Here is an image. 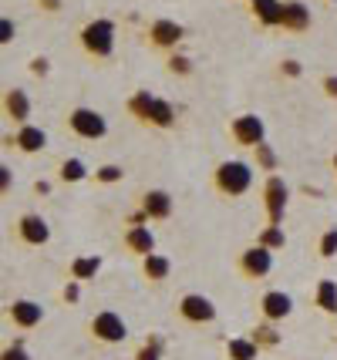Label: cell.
Listing matches in <instances>:
<instances>
[{"label":"cell","mask_w":337,"mask_h":360,"mask_svg":"<svg viewBox=\"0 0 337 360\" xmlns=\"http://www.w3.org/2000/svg\"><path fill=\"white\" fill-rule=\"evenodd\" d=\"M327 91L337 94V78H327Z\"/></svg>","instance_id":"obj_32"},{"label":"cell","mask_w":337,"mask_h":360,"mask_svg":"<svg viewBox=\"0 0 337 360\" xmlns=\"http://www.w3.org/2000/svg\"><path fill=\"white\" fill-rule=\"evenodd\" d=\"M145 212L148 216H169V195L165 192H148L145 195Z\"/></svg>","instance_id":"obj_14"},{"label":"cell","mask_w":337,"mask_h":360,"mask_svg":"<svg viewBox=\"0 0 337 360\" xmlns=\"http://www.w3.org/2000/svg\"><path fill=\"white\" fill-rule=\"evenodd\" d=\"M321 252H324V256H334V252H337V233H327V236H324Z\"/></svg>","instance_id":"obj_25"},{"label":"cell","mask_w":337,"mask_h":360,"mask_svg":"<svg viewBox=\"0 0 337 360\" xmlns=\"http://www.w3.org/2000/svg\"><path fill=\"white\" fill-rule=\"evenodd\" d=\"M91 330H95L98 340H108V344L125 340V323H122V316H115V314H98Z\"/></svg>","instance_id":"obj_4"},{"label":"cell","mask_w":337,"mask_h":360,"mask_svg":"<svg viewBox=\"0 0 337 360\" xmlns=\"http://www.w3.org/2000/svg\"><path fill=\"white\" fill-rule=\"evenodd\" d=\"M182 316H186V320H196V323H206V320L216 316V310H212V303H209L206 297H186L182 300Z\"/></svg>","instance_id":"obj_5"},{"label":"cell","mask_w":337,"mask_h":360,"mask_svg":"<svg viewBox=\"0 0 337 360\" xmlns=\"http://www.w3.org/2000/svg\"><path fill=\"white\" fill-rule=\"evenodd\" d=\"M145 273H148L152 280H162V276L169 273V263H165L162 256H152V252H148V259H145Z\"/></svg>","instance_id":"obj_21"},{"label":"cell","mask_w":337,"mask_h":360,"mask_svg":"<svg viewBox=\"0 0 337 360\" xmlns=\"http://www.w3.org/2000/svg\"><path fill=\"white\" fill-rule=\"evenodd\" d=\"M0 34H4V41H11V20H4V24H0Z\"/></svg>","instance_id":"obj_30"},{"label":"cell","mask_w":337,"mask_h":360,"mask_svg":"<svg viewBox=\"0 0 337 360\" xmlns=\"http://www.w3.org/2000/svg\"><path fill=\"white\" fill-rule=\"evenodd\" d=\"M101 179H105V182H115V179H122V169H115V165H105V169H101Z\"/></svg>","instance_id":"obj_26"},{"label":"cell","mask_w":337,"mask_h":360,"mask_svg":"<svg viewBox=\"0 0 337 360\" xmlns=\"http://www.w3.org/2000/svg\"><path fill=\"white\" fill-rule=\"evenodd\" d=\"M243 269H246L250 276H263V273L270 269V252L263 250V246H260V250H246L243 252Z\"/></svg>","instance_id":"obj_7"},{"label":"cell","mask_w":337,"mask_h":360,"mask_svg":"<svg viewBox=\"0 0 337 360\" xmlns=\"http://www.w3.org/2000/svg\"><path fill=\"white\" fill-rule=\"evenodd\" d=\"M148 118H152L155 125H169V122H172V108H169L165 101H152V108H148Z\"/></svg>","instance_id":"obj_20"},{"label":"cell","mask_w":337,"mask_h":360,"mask_svg":"<svg viewBox=\"0 0 337 360\" xmlns=\"http://www.w3.org/2000/svg\"><path fill=\"white\" fill-rule=\"evenodd\" d=\"M20 236L37 246V243L48 239V222L41 219V216H24V219H20Z\"/></svg>","instance_id":"obj_9"},{"label":"cell","mask_w":337,"mask_h":360,"mask_svg":"<svg viewBox=\"0 0 337 360\" xmlns=\"http://www.w3.org/2000/svg\"><path fill=\"white\" fill-rule=\"evenodd\" d=\"M112 34L115 31L108 20H95V24L84 27V47L95 51V54H108V51H112Z\"/></svg>","instance_id":"obj_2"},{"label":"cell","mask_w":337,"mask_h":360,"mask_svg":"<svg viewBox=\"0 0 337 360\" xmlns=\"http://www.w3.org/2000/svg\"><path fill=\"white\" fill-rule=\"evenodd\" d=\"M71 128L84 135V139H101L105 135V118L98 111H88V108H78L71 115Z\"/></svg>","instance_id":"obj_3"},{"label":"cell","mask_w":337,"mask_h":360,"mask_svg":"<svg viewBox=\"0 0 337 360\" xmlns=\"http://www.w3.org/2000/svg\"><path fill=\"white\" fill-rule=\"evenodd\" d=\"M152 37H155V44H176L179 37H182V27L172 24V20H159L152 27Z\"/></svg>","instance_id":"obj_12"},{"label":"cell","mask_w":337,"mask_h":360,"mask_svg":"<svg viewBox=\"0 0 337 360\" xmlns=\"http://www.w3.org/2000/svg\"><path fill=\"white\" fill-rule=\"evenodd\" d=\"M229 357L233 360H253L257 357V347L243 344V340H233V344H229Z\"/></svg>","instance_id":"obj_22"},{"label":"cell","mask_w":337,"mask_h":360,"mask_svg":"<svg viewBox=\"0 0 337 360\" xmlns=\"http://www.w3.org/2000/svg\"><path fill=\"white\" fill-rule=\"evenodd\" d=\"M317 300H321V307L327 310V314H334V310H337V283L324 280L321 290H317Z\"/></svg>","instance_id":"obj_18"},{"label":"cell","mask_w":337,"mask_h":360,"mask_svg":"<svg viewBox=\"0 0 337 360\" xmlns=\"http://www.w3.org/2000/svg\"><path fill=\"white\" fill-rule=\"evenodd\" d=\"M263 314L270 316V320L287 316L290 314V297L287 293H267V297H263Z\"/></svg>","instance_id":"obj_11"},{"label":"cell","mask_w":337,"mask_h":360,"mask_svg":"<svg viewBox=\"0 0 337 360\" xmlns=\"http://www.w3.org/2000/svg\"><path fill=\"white\" fill-rule=\"evenodd\" d=\"M267 199H270V219L280 222V212H284V199H287V186L280 179H270L267 186Z\"/></svg>","instance_id":"obj_10"},{"label":"cell","mask_w":337,"mask_h":360,"mask_svg":"<svg viewBox=\"0 0 337 360\" xmlns=\"http://www.w3.org/2000/svg\"><path fill=\"white\" fill-rule=\"evenodd\" d=\"M257 11L267 24H284V7L276 0H257Z\"/></svg>","instance_id":"obj_15"},{"label":"cell","mask_w":337,"mask_h":360,"mask_svg":"<svg viewBox=\"0 0 337 360\" xmlns=\"http://www.w3.org/2000/svg\"><path fill=\"white\" fill-rule=\"evenodd\" d=\"M267 243H270V246H280V243H284L280 229H270V233H267Z\"/></svg>","instance_id":"obj_28"},{"label":"cell","mask_w":337,"mask_h":360,"mask_svg":"<svg viewBox=\"0 0 337 360\" xmlns=\"http://www.w3.org/2000/svg\"><path fill=\"white\" fill-rule=\"evenodd\" d=\"M233 135H236L243 145H260V139H263V125H260V118H253V115H243L240 122L233 125Z\"/></svg>","instance_id":"obj_6"},{"label":"cell","mask_w":337,"mask_h":360,"mask_svg":"<svg viewBox=\"0 0 337 360\" xmlns=\"http://www.w3.org/2000/svg\"><path fill=\"white\" fill-rule=\"evenodd\" d=\"M7 115L17 118V122H24V118H27V98H24V91L7 94Z\"/></svg>","instance_id":"obj_16"},{"label":"cell","mask_w":337,"mask_h":360,"mask_svg":"<svg viewBox=\"0 0 337 360\" xmlns=\"http://www.w3.org/2000/svg\"><path fill=\"white\" fill-rule=\"evenodd\" d=\"M11 316H14V323H20V327H34L41 320V307L31 303V300H17L14 307H11Z\"/></svg>","instance_id":"obj_8"},{"label":"cell","mask_w":337,"mask_h":360,"mask_svg":"<svg viewBox=\"0 0 337 360\" xmlns=\"http://www.w3.org/2000/svg\"><path fill=\"white\" fill-rule=\"evenodd\" d=\"M61 175H65V179H81V175H84V165H81L78 158H71V162H65Z\"/></svg>","instance_id":"obj_23"},{"label":"cell","mask_w":337,"mask_h":360,"mask_svg":"<svg viewBox=\"0 0 337 360\" xmlns=\"http://www.w3.org/2000/svg\"><path fill=\"white\" fill-rule=\"evenodd\" d=\"M44 131L41 128H20V135H17V145L24 148V152H37V148H44Z\"/></svg>","instance_id":"obj_13"},{"label":"cell","mask_w":337,"mask_h":360,"mask_svg":"<svg viewBox=\"0 0 337 360\" xmlns=\"http://www.w3.org/2000/svg\"><path fill=\"white\" fill-rule=\"evenodd\" d=\"M129 246L135 252H152V233H148V229H142V226H139V229H132V233H129Z\"/></svg>","instance_id":"obj_19"},{"label":"cell","mask_w":337,"mask_h":360,"mask_svg":"<svg viewBox=\"0 0 337 360\" xmlns=\"http://www.w3.org/2000/svg\"><path fill=\"white\" fill-rule=\"evenodd\" d=\"M250 179H253V172H250V165H243V162H223V165H220V172H216L220 188L229 192V195L246 192V188H250Z\"/></svg>","instance_id":"obj_1"},{"label":"cell","mask_w":337,"mask_h":360,"mask_svg":"<svg viewBox=\"0 0 337 360\" xmlns=\"http://www.w3.org/2000/svg\"><path fill=\"white\" fill-rule=\"evenodd\" d=\"M98 269V259H81V263H75V276H91Z\"/></svg>","instance_id":"obj_24"},{"label":"cell","mask_w":337,"mask_h":360,"mask_svg":"<svg viewBox=\"0 0 337 360\" xmlns=\"http://www.w3.org/2000/svg\"><path fill=\"white\" fill-rule=\"evenodd\" d=\"M260 148V158H263V165H273V152L270 148H263V145H257Z\"/></svg>","instance_id":"obj_29"},{"label":"cell","mask_w":337,"mask_h":360,"mask_svg":"<svg viewBox=\"0 0 337 360\" xmlns=\"http://www.w3.org/2000/svg\"><path fill=\"white\" fill-rule=\"evenodd\" d=\"M139 360H155V350H142V354H139Z\"/></svg>","instance_id":"obj_31"},{"label":"cell","mask_w":337,"mask_h":360,"mask_svg":"<svg viewBox=\"0 0 337 360\" xmlns=\"http://www.w3.org/2000/svg\"><path fill=\"white\" fill-rule=\"evenodd\" d=\"M284 24H287V27H307L304 4H287V7H284Z\"/></svg>","instance_id":"obj_17"},{"label":"cell","mask_w":337,"mask_h":360,"mask_svg":"<svg viewBox=\"0 0 337 360\" xmlns=\"http://www.w3.org/2000/svg\"><path fill=\"white\" fill-rule=\"evenodd\" d=\"M4 360H27V354H24L20 347H11V350L4 354Z\"/></svg>","instance_id":"obj_27"}]
</instances>
